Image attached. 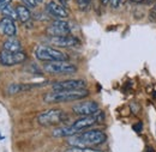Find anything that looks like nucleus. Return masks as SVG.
<instances>
[{"mask_svg": "<svg viewBox=\"0 0 156 152\" xmlns=\"http://www.w3.org/2000/svg\"><path fill=\"white\" fill-rule=\"evenodd\" d=\"M107 136L103 131L100 130H90L75 134L67 139V144L76 147H91L101 145L106 141Z\"/></svg>", "mask_w": 156, "mask_h": 152, "instance_id": "1", "label": "nucleus"}, {"mask_svg": "<svg viewBox=\"0 0 156 152\" xmlns=\"http://www.w3.org/2000/svg\"><path fill=\"white\" fill-rule=\"evenodd\" d=\"M89 96V91L87 89L82 90H70V91H52L46 94L43 101L46 103H62V102H71L85 98Z\"/></svg>", "mask_w": 156, "mask_h": 152, "instance_id": "2", "label": "nucleus"}, {"mask_svg": "<svg viewBox=\"0 0 156 152\" xmlns=\"http://www.w3.org/2000/svg\"><path fill=\"white\" fill-rule=\"evenodd\" d=\"M35 55L41 61L46 62H52V61H67V54L64 52L52 48V47H46V46H40L35 50Z\"/></svg>", "mask_w": 156, "mask_h": 152, "instance_id": "3", "label": "nucleus"}, {"mask_svg": "<svg viewBox=\"0 0 156 152\" xmlns=\"http://www.w3.org/2000/svg\"><path fill=\"white\" fill-rule=\"evenodd\" d=\"M66 120V113L61 109H48L37 116V122L41 126H54L62 123Z\"/></svg>", "mask_w": 156, "mask_h": 152, "instance_id": "4", "label": "nucleus"}, {"mask_svg": "<svg viewBox=\"0 0 156 152\" xmlns=\"http://www.w3.org/2000/svg\"><path fill=\"white\" fill-rule=\"evenodd\" d=\"M43 71L52 74H71L77 72V66L67 61H52L43 65Z\"/></svg>", "mask_w": 156, "mask_h": 152, "instance_id": "5", "label": "nucleus"}, {"mask_svg": "<svg viewBox=\"0 0 156 152\" xmlns=\"http://www.w3.org/2000/svg\"><path fill=\"white\" fill-rule=\"evenodd\" d=\"M103 119H105V114H103L102 112L98 110L96 113H94L93 115L83 116V117L76 120L71 126L77 131L78 133H80L82 131H84V130H87V128H89V127L96 125L98 122H101Z\"/></svg>", "mask_w": 156, "mask_h": 152, "instance_id": "6", "label": "nucleus"}, {"mask_svg": "<svg viewBox=\"0 0 156 152\" xmlns=\"http://www.w3.org/2000/svg\"><path fill=\"white\" fill-rule=\"evenodd\" d=\"M87 81L83 79H66L57 81L52 85V91H70V90H82L85 89Z\"/></svg>", "mask_w": 156, "mask_h": 152, "instance_id": "7", "label": "nucleus"}, {"mask_svg": "<svg viewBox=\"0 0 156 152\" xmlns=\"http://www.w3.org/2000/svg\"><path fill=\"white\" fill-rule=\"evenodd\" d=\"M71 33V26L66 20L57 19L54 20L48 28H47V34L51 37H59V36H66L70 35Z\"/></svg>", "mask_w": 156, "mask_h": 152, "instance_id": "8", "label": "nucleus"}, {"mask_svg": "<svg viewBox=\"0 0 156 152\" xmlns=\"http://www.w3.org/2000/svg\"><path fill=\"white\" fill-rule=\"evenodd\" d=\"M25 60H27V54L23 52H18V53H9L5 50L0 52V64L7 67L20 65Z\"/></svg>", "mask_w": 156, "mask_h": 152, "instance_id": "9", "label": "nucleus"}, {"mask_svg": "<svg viewBox=\"0 0 156 152\" xmlns=\"http://www.w3.org/2000/svg\"><path fill=\"white\" fill-rule=\"evenodd\" d=\"M98 110V104L94 101H87V102H80L78 104H75L72 107V112L76 115L80 116H88L93 115Z\"/></svg>", "mask_w": 156, "mask_h": 152, "instance_id": "10", "label": "nucleus"}, {"mask_svg": "<svg viewBox=\"0 0 156 152\" xmlns=\"http://www.w3.org/2000/svg\"><path fill=\"white\" fill-rule=\"evenodd\" d=\"M51 43L57 47H64V48H72L79 44L77 37L66 35V36H59V37H51Z\"/></svg>", "mask_w": 156, "mask_h": 152, "instance_id": "11", "label": "nucleus"}, {"mask_svg": "<svg viewBox=\"0 0 156 152\" xmlns=\"http://www.w3.org/2000/svg\"><path fill=\"white\" fill-rule=\"evenodd\" d=\"M46 10H47V12L51 15V16H53V17H55V18H66L67 16H69V12H67V10L62 6V5H60L58 2H55V1H49L48 4H47V6H46Z\"/></svg>", "mask_w": 156, "mask_h": 152, "instance_id": "12", "label": "nucleus"}, {"mask_svg": "<svg viewBox=\"0 0 156 152\" xmlns=\"http://www.w3.org/2000/svg\"><path fill=\"white\" fill-rule=\"evenodd\" d=\"M0 29H1V31H2L5 35H7V36H10V37L15 36L16 33H17V28H16L15 20H13V19L6 18V17L0 19Z\"/></svg>", "mask_w": 156, "mask_h": 152, "instance_id": "13", "label": "nucleus"}, {"mask_svg": "<svg viewBox=\"0 0 156 152\" xmlns=\"http://www.w3.org/2000/svg\"><path fill=\"white\" fill-rule=\"evenodd\" d=\"M43 86V84H11L7 88V94L9 95H17L22 91H27V90H31L35 88Z\"/></svg>", "mask_w": 156, "mask_h": 152, "instance_id": "14", "label": "nucleus"}, {"mask_svg": "<svg viewBox=\"0 0 156 152\" xmlns=\"http://www.w3.org/2000/svg\"><path fill=\"white\" fill-rule=\"evenodd\" d=\"M75 134H78V132L70 125V126H62V127H58L55 128L53 132H52V135L55 136V138H70Z\"/></svg>", "mask_w": 156, "mask_h": 152, "instance_id": "15", "label": "nucleus"}, {"mask_svg": "<svg viewBox=\"0 0 156 152\" xmlns=\"http://www.w3.org/2000/svg\"><path fill=\"white\" fill-rule=\"evenodd\" d=\"M22 49V43L16 38H9L2 43V50L9 53H18Z\"/></svg>", "mask_w": 156, "mask_h": 152, "instance_id": "16", "label": "nucleus"}, {"mask_svg": "<svg viewBox=\"0 0 156 152\" xmlns=\"http://www.w3.org/2000/svg\"><path fill=\"white\" fill-rule=\"evenodd\" d=\"M16 12H17V17H18V19L22 23H28L30 20V18H31L29 9L25 7L24 5H18L16 7Z\"/></svg>", "mask_w": 156, "mask_h": 152, "instance_id": "17", "label": "nucleus"}, {"mask_svg": "<svg viewBox=\"0 0 156 152\" xmlns=\"http://www.w3.org/2000/svg\"><path fill=\"white\" fill-rule=\"evenodd\" d=\"M1 12H2V15H4V17H6V18H10V19H17V12H16V9H13L12 6H6V7H4L2 10H1Z\"/></svg>", "mask_w": 156, "mask_h": 152, "instance_id": "18", "label": "nucleus"}, {"mask_svg": "<svg viewBox=\"0 0 156 152\" xmlns=\"http://www.w3.org/2000/svg\"><path fill=\"white\" fill-rule=\"evenodd\" d=\"M65 152H101V151L94 150L91 147H76V146H71L70 149H67Z\"/></svg>", "mask_w": 156, "mask_h": 152, "instance_id": "19", "label": "nucleus"}, {"mask_svg": "<svg viewBox=\"0 0 156 152\" xmlns=\"http://www.w3.org/2000/svg\"><path fill=\"white\" fill-rule=\"evenodd\" d=\"M22 2L28 9H35L36 5H37V1L36 0H22Z\"/></svg>", "mask_w": 156, "mask_h": 152, "instance_id": "20", "label": "nucleus"}, {"mask_svg": "<svg viewBox=\"0 0 156 152\" xmlns=\"http://www.w3.org/2000/svg\"><path fill=\"white\" fill-rule=\"evenodd\" d=\"M77 1H78L79 7H80L82 10L87 9V7H88V5H89V2H90V0H77Z\"/></svg>", "mask_w": 156, "mask_h": 152, "instance_id": "21", "label": "nucleus"}, {"mask_svg": "<svg viewBox=\"0 0 156 152\" xmlns=\"http://www.w3.org/2000/svg\"><path fill=\"white\" fill-rule=\"evenodd\" d=\"M121 1H122V0H111V5H112L113 9H118V7L120 6Z\"/></svg>", "mask_w": 156, "mask_h": 152, "instance_id": "22", "label": "nucleus"}, {"mask_svg": "<svg viewBox=\"0 0 156 152\" xmlns=\"http://www.w3.org/2000/svg\"><path fill=\"white\" fill-rule=\"evenodd\" d=\"M11 2V0H0V10H2L4 7L9 6Z\"/></svg>", "mask_w": 156, "mask_h": 152, "instance_id": "23", "label": "nucleus"}, {"mask_svg": "<svg viewBox=\"0 0 156 152\" xmlns=\"http://www.w3.org/2000/svg\"><path fill=\"white\" fill-rule=\"evenodd\" d=\"M101 1H102V4H103V5H106V4H107L109 0H101Z\"/></svg>", "mask_w": 156, "mask_h": 152, "instance_id": "24", "label": "nucleus"}, {"mask_svg": "<svg viewBox=\"0 0 156 152\" xmlns=\"http://www.w3.org/2000/svg\"><path fill=\"white\" fill-rule=\"evenodd\" d=\"M36 1H37V4H39V2H42V0H36Z\"/></svg>", "mask_w": 156, "mask_h": 152, "instance_id": "25", "label": "nucleus"}, {"mask_svg": "<svg viewBox=\"0 0 156 152\" xmlns=\"http://www.w3.org/2000/svg\"><path fill=\"white\" fill-rule=\"evenodd\" d=\"M154 10H155V12H156V4H155V6H154Z\"/></svg>", "mask_w": 156, "mask_h": 152, "instance_id": "26", "label": "nucleus"}, {"mask_svg": "<svg viewBox=\"0 0 156 152\" xmlns=\"http://www.w3.org/2000/svg\"><path fill=\"white\" fill-rule=\"evenodd\" d=\"M135 1H142V0H135Z\"/></svg>", "mask_w": 156, "mask_h": 152, "instance_id": "27", "label": "nucleus"}]
</instances>
